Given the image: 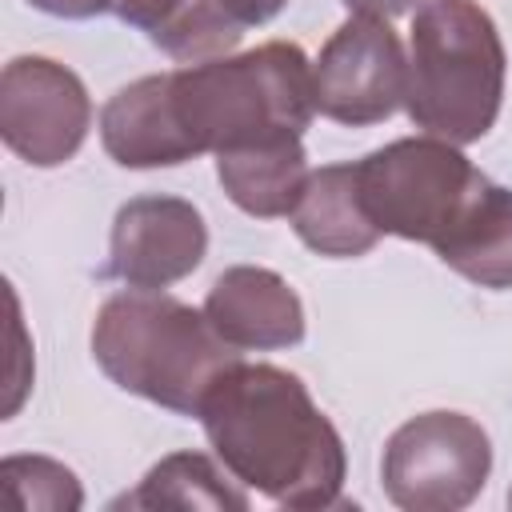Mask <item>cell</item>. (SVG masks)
Here are the masks:
<instances>
[{
    "label": "cell",
    "instance_id": "6da1fadb",
    "mask_svg": "<svg viewBox=\"0 0 512 512\" xmlns=\"http://www.w3.org/2000/svg\"><path fill=\"white\" fill-rule=\"evenodd\" d=\"M196 416L236 484L300 512L340 504L344 440L300 376L236 360L216 376Z\"/></svg>",
    "mask_w": 512,
    "mask_h": 512
},
{
    "label": "cell",
    "instance_id": "7a4b0ae2",
    "mask_svg": "<svg viewBox=\"0 0 512 512\" xmlns=\"http://www.w3.org/2000/svg\"><path fill=\"white\" fill-rule=\"evenodd\" d=\"M92 356L116 388L180 416H196L216 376L240 360L204 308L160 288L108 296L92 324Z\"/></svg>",
    "mask_w": 512,
    "mask_h": 512
},
{
    "label": "cell",
    "instance_id": "3957f363",
    "mask_svg": "<svg viewBox=\"0 0 512 512\" xmlns=\"http://www.w3.org/2000/svg\"><path fill=\"white\" fill-rule=\"evenodd\" d=\"M404 108L448 144L480 140L504 100V40L476 0H424L408 28Z\"/></svg>",
    "mask_w": 512,
    "mask_h": 512
},
{
    "label": "cell",
    "instance_id": "277c9868",
    "mask_svg": "<svg viewBox=\"0 0 512 512\" xmlns=\"http://www.w3.org/2000/svg\"><path fill=\"white\" fill-rule=\"evenodd\" d=\"M172 104L200 156L304 136L316 116L312 64L288 40L260 44L244 56L200 60L172 72Z\"/></svg>",
    "mask_w": 512,
    "mask_h": 512
},
{
    "label": "cell",
    "instance_id": "5b68a950",
    "mask_svg": "<svg viewBox=\"0 0 512 512\" xmlns=\"http://www.w3.org/2000/svg\"><path fill=\"white\" fill-rule=\"evenodd\" d=\"M488 176L472 168L460 144L440 136H404L356 160V188L372 224L400 240L440 244Z\"/></svg>",
    "mask_w": 512,
    "mask_h": 512
},
{
    "label": "cell",
    "instance_id": "8992f818",
    "mask_svg": "<svg viewBox=\"0 0 512 512\" xmlns=\"http://www.w3.org/2000/svg\"><path fill=\"white\" fill-rule=\"evenodd\" d=\"M492 472V440L464 412H420L404 420L380 460L384 492L404 512L468 508Z\"/></svg>",
    "mask_w": 512,
    "mask_h": 512
},
{
    "label": "cell",
    "instance_id": "52a82bcc",
    "mask_svg": "<svg viewBox=\"0 0 512 512\" xmlns=\"http://www.w3.org/2000/svg\"><path fill=\"white\" fill-rule=\"evenodd\" d=\"M408 56L380 16L352 12L312 64L316 112L336 124H380L404 104Z\"/></svg>",
    "mask_w": 512,
    "mask_h": 512
},
{
    "label": "cell",
    "instance_id": "ba28073f",
    "mask_svg": "<svg viewBox=\"0 0 512 512\" xmlns=\"http://www.w3.org/2000/svg\"><path fill=\"white\" fill-rule=\"evenodd\" d=\"M92 128V100L84 80L48 60L16 56L0 72V136L32 168L72 160Z\"/></svg>",
    "mask_w": 512,
    "mask_h": 512
},
{
    "label": "cell",
    "instance_id": "9c48e42d",
    "mask_svg": "<svg viewBox=\"0 0 512 512\" xmlns=\"http://www.w3.org/2000/svg\"><path fill=\"white\" fill-rule=\"evenodd\" d=\"M208 252L204 216L180 196H136L112 220L108 276L128 288H168L200 268Z\"/></svg>",
    "mask_w": 512,
    "mask_h": 512
},
{
    "label": "cell",
    "instance_id": "30bf717a",
    "mask_svg": "<svg viewBox=\"0 0 512 512\" xmlns=\"http://www.w3.org/2000/svg\"><path fill=\"white\" fill-rule=\"evenodd\" d=\"M204 316L232 348H292L304 340V304L296 288L272 268L236 264L216 276Z\"/></svg>",
    "mask_w": 512,
    "mask_h": 512
},
{
    "label": "cell",
    "instance_id": "8fae6325",
    "mask_svg": "<svg viewBox=\"0 0 512 512\" xmlns=\"http://www.w3.org/2000/svg\"><path fill=\"white\" fill-rule=\"evenodd\" d=\"M100 144L124 168H172L196 160L200 148L172 104V72L140 76L120 88L100 112Z\"/></svg>",
    "mask_w": 512,
    "mask_h": 512
},
{
    "label": "cell",
    "instance_id": "7c38bea8",
    "mask_svg": "<svg viewBox=\"0 0 512 512\" xmlns=\"http://www.w3.org/2000/svg\"><path fill=\"white\" fill-rule=\"evenodd\" d=\"M288 220L312 252L332 260L364 256L380 240V228L364 212V200L356 188V164H324L308 172L304 192L288 212Z\"/></svg>",
    "mask_w": 512,
    "mask_h": 512
},
{
    "label": "cell",
    "instance_id": "4fadbf2b",
    "mask_svg": "<svg viewBox=\"0 0 512 512\" xmlns=\"http://www.w3.org/2000/svg\"><path fill=\"white\" fill-rule=\"evenodd\" d=\"M216 176L228 200L248 216H288L308 180V156L300 136L260 140L216 156Z\"/></svg>",
    "mask_w": 512,
    "mask_h": 512
},
{
    "label": "cell",
    "instance_id": "5bb4252c",
    "mask_svg": "<svg viewBox=\"0 0 512 512\" xmlns=\"http://www.w3.org/2000/svg\"><path fill=\"white\" fill-rule=\"evenodd\" d=\"M432 252L480 288H512V188L484 180Z\"/></svg>",
    "mask_w": 512,
    "mask_h": 512
},
{
    "label": "cell",
    "instance_id": "9a60e30c",
    "mask_svg": "<svg viewBox=\"0 0 512 512\" xmlns=\"http://www.w3.org/2000/svg\"><path fill=\"white\" fill-rule=\"evenodd\" d=\"M116 16L176 60H216L244 36L216 0H116Z\"/></svg>",
    "mask_w": 512,
    "mask_h": 512
},
{
    "label": "cell",
    "instance_id": "2e32d148",
    "mask_svg": "<svg viewBox=\"0 0 512 512\" xmlns=\"http://www.w3.org/2000/svg\"><path fill=\"white\" fill-rule=\"evenodd\" d=\"M224 472L200 452H172L140 480V488L132 496H124L116 504H128V508H228V512H244L248 496Z\"/></svg>",
    "mask_w": 512,
    "mask_h": 512
},
{
    "label": "cell",
    "instance_id": "e0dca14e",
    "mask_svg": "<svg viewBox=\"0 0 512 512\" xmlns=\"http://www.w3.org/2000/svg\"><path fill=\"white\" fill-rule=\"evenodd\" d=\"M0 484L16 508H52L72 512L84 504L80 480L72 468L48 456H8L0 464Z\"/></svg>",
    "mask_w": 512,
    "mask_h": 512
},
{
    "label": "cell",
    "instance_id": "ac0fdd59",
    "mask_svg": "<svg viewBox=\"0 0 512 512\" xmlns=\"http://www.w3.org/2000/svg\"><path fill=\"white\" fill-rule=\"evenodd\" d=\"M240 28H252V24H268L288 0H216Z\"/></svg>",
    "mask_w": 512,
    "mask_h": 512
},
{
    "label": "cell",
    "instance_id": "d6986e66",
    "mask_svg": "<svg viewBox=\"0 0 512 512\" xmlns=\"http://www.w3.org/2000/svg\"><path fill=\"white\" fill-rule=\"evenodd\" d=\"M28 4L48 16H64V20H92L108 8H116V0H28Z\"/></svg>",
    "mask_w": 512,
    "mask_h": 512
},
{
    "label": "cell",
    "instance_id": "ffe728a7",
    "mask_svg": "<svg viewBox=\"0 0 512 512\" xmlns=\"http://www.w3.org/2000/svg\"><path fill=\"white\" fill-rule=\"evenodd\" d=\"M348 4V12H364V16H380V20H388V16H404V12H412L420 0H344Z\"/></svg>",
    "mask_w": 512,
    "mask_h": 512
},
{
    "label": "cell",
    "instance_id": "44dd1931",
    "mask_svg": "<svg viewBox=\"0 0 512 512\" xmlns=\"http://www.w3.org/2000/svg\"><path fill=\"white\" fill-rule=\"evenodd\" d=\"M508 504H512V492H508Z\"/></svg>",
    "mask_w": 512,
    "mask_h": 512
}]
</instances>
